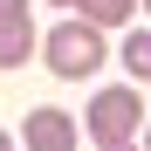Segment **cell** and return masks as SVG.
Returning <instances> with one entry per match:
<instances>
[{"instance_id":"cell-4","label":"cell","mask_w":151,"mask_h":151,"mask_svg":"<svg viewBox=\"0 0 151 151\" xmlns=\"http://www.w3.org/2000/svg\"><path fill=\"white\" fill-rule=\"evenodd\" d=\"M21 137H28V151H76V117L69 110H28Z\"/></svg>"},{"instance_id":"cell-1","label":"cell","mask_w":151,"mask_h":151,"mask_svg":"<svg viewBox=\"0 0 151 151\" xmlns=\"http://www.w3.org/2000/svg\"><path fill=\"white\" fill-rule=\"evenodd\" d=\"M41 48H48V69H55L62 83H76V76H96V69H103V35H96V21H62Z\"/></svg>"},{"instance_id":"cell-10","label":"cell","mask_w":151,"mask_h":151,"mask_svg":"<svg viewBox=\"0 0 151 151\" xmlns=\"http://www.w3.org/2000/svg\"><path fill=\"white\" fill-rule=\"evenodd\" d=\"M137 7H144V14H151V0H137Z\"/></svg>"},{"instance_id":"cell-5","label":"cell","mask_w":151,"mask_h":151,"mask_svg":"<svg viewBox=\"0 0 151 151\" xmlns=\"http://www.w3.org/2000/svg\"><path fill=\"white\" fill-rule=\"evenodd\" d=\"M131 7H137V0H76V14L96 21V28H124V21H131Z\"/></svg>"},{"instance_id":"cell-11","label":"cell","mask_w":151,"mask_h":151,"mask_svg":"<svg viewBox=\"0 0 151 151\" xmlns=\"http://www.w3.org/2000/svg\"><path fill=\"white\" fill-rule=\"evenodd\" d=\"M144 151H151V137H144Z\"/></svg>"},{"instance_id":"cell-3","label":"cell","mask_w":151,"mask_h":151,"mask_svg":"<svg viewBox=\"0 0 151 151\" xmlns=\"http://www.w3.org/2000/svg\"><path fill=\"white\" fill-rule=\"evenodd\" d=\"M35 55V21H28V0H0V69H21Z\"/></svg>"},{"instance_id":"cell-8","label":"cell","mask_w":151,"mask_h":151,"mask_svg":"<svg viewBox=\"0 0 151 151\" xmlns=\"http://www.w3.org/2000/svg\"><path fill=\"white\" fill-rule=\"evenodd\" d=\"M103 151H137V144H103Z\"/></svg>"},{"instance_id":"cell-7","label":"cell","mask_w":151,"mask_h":151,"mask_svg":"<svg viewBox=\"0 0 151 151\" xmlns=\"http://www.w3.org/2000/svg\"><path fill=\"white\" fill-rule=\"evenodd\" d=\"M0 151H14V137H7V131H0Z\"/></svg>"},{"instance_id":"cell-2","label":"cell","mask_w":151,"mask_h":151,"mask_svg":"<svg viewBox=\"0 0 151 151\" xmlns=\"http://www.w3.org/2000/svg\"><path fill=\"white\" fill-rule=\"evenodd\" d=\"M83 124H89L96 151H103V144H131V137H137V124H144V103H137V89H131V83H117V89H96Z\"/></svg>"},{"instance_id":"cell-9","label":"cell","mask_w":151,"mask_h":151,"mask_svg":"<svg viewBox=\"0 0 151 151\" xmlns=\"http://www.w3.org/2000/svg\"><path fill=\"white\" fill-rule=\"evenodd\" d=\"M55 7H76V0H55Z\"/></svg>"},{"instance_id":"cell-6","label":"cell","mask_w":151,"mask_h":151,"mask_svg":"<svg viewBox=\"0 0 151 151\" xmlns=\"http://www.w3.org/2000/svg\"><path fill=\"white\" fill-rule=\"evenodd\" d=\"M124 69H131V83H151V28H137L124 41Z\"/></svg>"}]
</instances>
